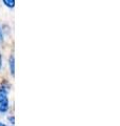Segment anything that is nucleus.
<instances>
[{
  "instance_id": "f257e3e1",
  "label": "nucleus",
  "mask_w": 120,
  "mask_h": 126,
  "mask_svg": "<svg viewBox=\"0 0 120 126\" xmlns=\"http://www.w3.org/2000/svg\"><path fill=\"white\" fill-rule=\"evenodd\" d=\"M9 109V99L7 94L0 92V112H5Z\"/></svg>"
},
{
  "instance_id": "f03ea898",
  "label": "nucleus",
  "mask_w": 120,
  "mask_h": 126,
  "mask_svg": "<svg viewBox=\"0 0 120 126\" xmlns=\"http://www.w3.org/2000/svg\"><path fill=\"white\" fill-rule=\"evenodd\" d=\"M10 70H11V75L14 76L15 75V58L13 55H11V57H10Z\"/></svg>"
},
{
  "instance_id": "7ed1b4c3",
  "label": "nucleus",
  "mask_w": 120,
  "mask_h": 126,
  "mask_svg": "<svg viewBox=\"0 0 120 126\" xmlns=\"http://www.w3.org/2000/svg\"><path fill=\"white\" fill-rule=\"evenodd\" d=\"M3 3L7 7H14L15 6V1L14 0H3Z\"/></svg>"
},
{
  "instance_id": "20e7f679",
  "label": "nucleus",
  "mask_w": 120,
  "mask_h": 126,
  "mask_svg": "<svg viewBox=\"0 0 120 126\" xmlns=\"http://www.w3.org/2000/svg\"><path fill=\"white\" fill-rule=\"evenodd\" d=\"M2 41H3V36H2V32L0 30V44L2 43Z\"/></svg>"
},
{
  "instance_id": "39448f33",
  "label": "nucleus",
  "mask_w": 120,
  "mask_h": 126,
  "mask_svg": "<svg viewBox=\"0 0 120 126\" xmlns=\"http://www.w3.org/2000/svg\"><path fill=\"white\" fill-rule=\"evenodd\" d=\"M9 119H10V121H12V123H13V124L15 123V122H14V117H10Z\"/></svg>"
},
{
  "instance_id": "423d86ee",
  "label": "nucleus",
  "mask_w": 120,
  "mask_h": 126,
  "mask_svg": "<svg viewBox=\"0 0 120 126\" xmlns=\"http://www.w3.org/2000/svg\"><path fill=\"white\" fill-rule=\"evenodd\" d=\"M1 64H2V60H1V54H0V67H1Z\"/></svg>"
},
{
  "instance_id": "0eeeda50",
  "label": "nucleus",
  "mask_w": 120,
  "mask_h": 126,
  "mask_svg": "<svg viewBox=\"0 0 120 126\" xmlns=\"http://www.w3.org/2000/svg\"><path fill=\"white\" fill-rule=\"evenodd\" d=\"M0 126H6V125H5V124H3L2 122H0Z\"/></svg>"
}]
</instances>
